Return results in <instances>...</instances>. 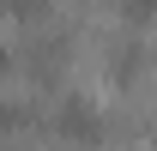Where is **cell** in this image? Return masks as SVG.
<instances>
[{"label":"cell","instance_id":"6da1fadb","mask_svg":"<svg viewBox=\"0 0 157 151\" xmlns=\"http://www.w3.org/2000/svg\"><path fill=\"white\" fill-rule=\"evenodd\" d=\"M48 127H55L67 145H103V139H109V115H103L85 91H60V97H55V115H48Z\"/></svg>","mask_w":157,"mask_h":151},{"label":"cell","instance_id":"7a4b0ae2","mask_svg":"<svg viewBox=\"0 0 157 151\" xmlns=\"http://www.w3.org/2000/svg\"><path fill=\"white\" fill-rule=\"evenodd\" d=\"M139 73H145V42H139V37H127L115 55H109V79H115V85H133Z\"/></svg>","mask_w":157,"mask_h":151},{"label":"cell","instance_id":"3957f363","mask_svg":"<svg viewBox=\"0 0 157 151\" xmlns=\"http://www.w3.org/2000/svg\"><path fill=\"white\" fill-rule=\"evenodd\" d=\"M48 6H55V0H6V18L30 24V18H48Z\"/></svg>","mask_w":157,"mask_h":151},{"label":"cell","instance_id":"277c9868","mask_svg":"<svg viewBox=\"0 0 157 151\" xmlns=\"http://www.w3.org/2000/svg\"><path fill=\"white\" fill-rule=\"evenodd\" d=\"M121 18L127 24H151L157 18V0H121Z\"/></svg>","mask_w":157,"mask_h":151},{"label":"cell","instance_id":"5b68a950","mask_svg":"<svg viewBox=\"0 0 157 151\" xmlns=\"http://www.w3.org/2000/svg\"><path fill=\"white\" fill-rule=\"evenodd\" d=\"M151 139H157V115H151Z\"/></svg>","mask_w":157,"mask_h":151}]
</instances>
